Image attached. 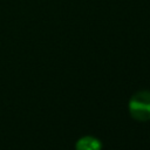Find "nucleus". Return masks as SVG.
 Segmentation results:
<instances>
[{"label":"nucleus","instance_id":"1","mask_svg":"<svg viewBox=\"0 0 150 150\" xmlns=\"http://www.w3.org/2000/svg\"><path fill=\"white\" fill-rule=\"evenodd\" d=\"M129 112L131 117L139 122L150 120V91L142 90L135 93L129 101Z\"/></svg>","mask_w":150,"mask_h":150},{"label":"nucleus","instance_id":"2","mask_svg":"<svg viewBox=\"0 0 150 150\" xmlns=\"http://www.w3.org/2000/svg\"><path fill=\"white\" fill-rule=\"evenodd\" d=\"M75 150H102V143L94 136H84L76 142Z\"/></svg>","mask_w":150,"mask_h":150}]
</instances>
